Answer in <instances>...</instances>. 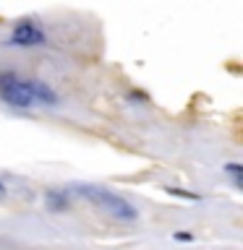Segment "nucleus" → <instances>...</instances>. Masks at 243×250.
<instances>
[{
	"mask_svg": "<svg viewBox=\"0 0 243 250\" xmlns=\"http://www.w3.org/2000/svg\"><path fill=\"white\" fill-rule=\"evenodd\" d=\"M5 195H8V188H5L3 180H0V198H5Z\"/></svg>",
	"mask_w": 243,
	"mask_h": 250,
	"instance_id": "obj_9",
	"label": "nucleus"
},
{
	"mask_svg": "<svg viewBox=\"0 0 243 250\" xmlns=\"http://www.w3.org/2000/svg\"><path fill=\"white\" fill-rule=\"evenodd\" d=\"M45 203H47V208H50V211H66L68 208V193L50 190L45 195Z\"/></svg>",
	"mask_w": 243,
	"mask_h": 250,
	"instance_id": "obj_5",
	"label": "nucleus"
},
{
	"mask_svg": "<svg viewBox=\"0 0 243 250\" xmlns=\"http://www.w3.org/2000/svg\"><path fill=\"white\" fill-rule=\"evenodd\" d=\"M0 97H3V102L11 107H31L34 104L26 81H19L13 73L0 76Z\"/></svg>",
	"mask_w": 243,
	"mask_h": 250,
	"instance_id": "obj_2",
	"label": "nucleus"
},
{
	"mask_svg": "<svg viewBox=\"0 0 243 250\" xmlns=\"http://www.w3.org/2000/svg\"><path fill=\"white\" fill-rule=\"evenodd\" d=\"M241 164L238 162H230V164H225V172H227V175H233V183L235 185H241Z\"/></svg>",
	"mask_w": 243,
	"mask_h": 250,
	"instance_id": "obj_6",
	"label": "nucleus"
},
{
	"mask_svg": "<svg viewBox=\"0 0 243 250\" xmlns=\"http://www.w3.org/2000/svg\"><path fill=\"white\" fill-rule=\"evenodd\" d=\"M175 240H183V242H191V240H194V234H188V232H175Z\"/></svg>",
	"mask_w": 243,
	"mask_h": 250,
	"instance_id": "obj_8",
	"label": "nucleus"
},
{
	"mask_svg": "<svg viewBox=\"0 0 243 250\" xmlns=\"http://www.w3.org/2000/svg\"><path fill=\"white\" fill-rule=\"evenodd\" d=\"M76 195H81V198L97 203L99 208L110 211L115 219H123V222H133V219L139 216V211L131 206L128 201L123 198V195H118L113 190H105V188H97V185H73L71 188Z\"/></svg>",
	"mask_w": 243,
	"mask_h": 250,
	"instance_id": "obj_1",
	"label": "nucleus"
},
{
	"mask_svg": "<svg viewBox=\"0 0 243 250\" xmlns=\"http://www.w3.org/2000/svg\"><path fill=\"white\" fill-rule=\"evenodd\" d=\"M168 193H172V195H183V198H191V201L199 198L196 193H183V190H175V188H168Z\"/></svg>",
	"mask_w": 243,
	"mask_h": 250,
	"instance_id": "obj_7",
	"label": "nucleus"
},
{
	"mask_svg": "<svg viewBox=\"0 0 243 250\" xmlns=\"http://www.w3.org/2000/svg\"><path fill=\"white\" fill-rule=\"evenodd\" d=\"M47 37H45V29L34 21H21L19 26L13 29L11 34V42L13 47H37V44H45Z\"/></svg>",
	"mask_w": 243,
	"mask_h": 250,
	"instance_id": "obj_3",
	"label": "nucleus"
},
{
	"mask_svg": "<svg viewBox=\"0 0 243 250\" xmlns=\"http://www.w3.org/2000/svg\"><path fill=\"white\" fill-rule=\"evenodd\" d=\"M26 86H29L31 99L39 102V104H47V107H55V104H58V94H55L47 83H42V81H26Z\"/></svg>",
	"mask_w": 243,
	"mask_h": 250,
	"instance_id": "obj_4",
	"label": "nucleus"
}]
</instances>
